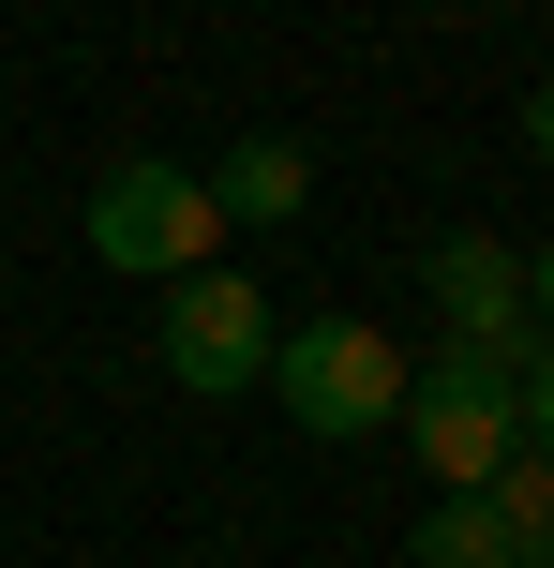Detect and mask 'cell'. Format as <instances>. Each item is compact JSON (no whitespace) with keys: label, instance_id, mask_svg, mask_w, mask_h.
Wrapping results in <instances>:
<instances>
[{"label":"cell","instance_id":"cell-1","mask_svg":"<svg viewBox=\"0 0 554 568\" xmlns=\"http://www.w3.org/2000/svg\"><path fill=\"white\" fill-rule=\"evenodd\" d=\"M525 359L540 344H435V374H405V434L435 464V494H480L525 449Z\"/></svg>","mask_w":554,"mask_h":568},{"label":"cell","instance_id":"cell-2","mask_svg":"<svg viewBox=\"0 0 554 568\" xmlns=\"http://www.w3.org/2000/svg\"><path fill=\"white\" fill-rule=\"evenodd\" d=\"M255 389H285V419L315 434V449H345V434H390L405 419V344L360 329V314H315V329H270V374Z\"/></svg>","mask_w":554,"mask_h":568},{"label":"cell","instance_id":"cell-3","mask_svg":"<svg viewBox=\"0 0 554 568\" xmlns=\"http://www.w3.org/2000/svg\"><path fill=\"white\" fill-rule=\"evenodd\" d=\"M75 225H90V255H105V270L180 284V270H210L225 210H210V180H195V165H150V150H135V165H105V180H90V210H75Z\"/></svg>","mask_w":554,"mask_h":568},{"label":"cell","instance_id":"cell-4","mask_svg":"<svg viewBox=\"0 0 554 568\" xmlns=\"http://www.w3.org/2000/svg\"><path fill=\"white\" fill-rule=\"evenodd\" d=\"M270 329H285V314H270L240 270H180V284H165V314H150V359H165V389L240 404V389L270 374Z\"/></svg>","mask_w":554,"mask_h":568},{"label":"cell","instance_id":"cell-5","mask_svg":"<svg viewBox=\"0 0 554 568\" xmlns=\"http://www.w3.org/2000/svg\"><path fill=\"white\" fill-rule=\"evenodd\" d=\"M420 284H435V314H450V344H540L525 329V255H510V240H435V255H420Z\"/></svg>","mask_w":554,"mask_h":568},{"label":"cell","instance_id":"cell-6","mask_svg":"<svg viewBox=\"0 0 554 568\" xmlns=\"http://www.w3.org/2000/svg\"><path fill=\"white\" fill-rule=\"evenodd\" d=\"M300 195H315V150L300 135H240L225 165H210V210H225V225H300Z\"/></svg>","mask_w":554,"mask_h":568},{"label":"cell","instance_id":"cell-7","mask_svg":"<svg viewBox=\"0 0 554 568\" xmlns=\"http://www.w3.org/2000/svg\"><path fill=\"white\" fill-rule=\"evenodd\" d=\"M480 509L510 524V568H554V464L540 449H510L495 479H480Z\"/></svg>","mask_w":554,"mask_h":568},{"label":"cell","instance_id":"cell-8","mask_svg":"<svg viewBox=\"0 0 554 568\" xmlns=\"http://www.w3.org/2000/svg\"><path fill=\"white\" fill-rule=\"evenodd\" d=\"M420 568H510V524L480 509V494H435V509H420V539H405Z\"/></svg>","mask_w":554,"mask_h":568},{"label":"cell","instance_id":"cell-9","mask_svg":"<svg viewBox=\"0 0 554 568\" xmlns=\"http://www.w3.org/2000/svg\"><path fill=\"white\" fill-rule=\"evenodd\" d=\"M525 449L554 464V344H540V359H525Z\"/></svg>","mask_w":554,"mask_h":568},{"label":"cell","instance_id":"cell-10","mask_svg":"<svg viewBox=\"0 0 554 568\" xmlns=\"http://www.w3.org/2000/svg\"><path fill=\"white\" fill-rule=\"evenodd\" d=\"M525 329L554 344V255H525Z\"/></svg>","mask_w":554,"mask_h":568},{"label":"cell","instance_id":"cell-11","mask_svg":"<svg viewBox=\"0 0 554 568\" xmlns=\"http://www.w3.org/2000/svg\"><path fill=\"white\" fill-rule=\"evenodd\" d=\"M525 150H540V165H554V75L525 90Z\"/></svg>","mask_w":554,"mask_h":568}]
</instances>
